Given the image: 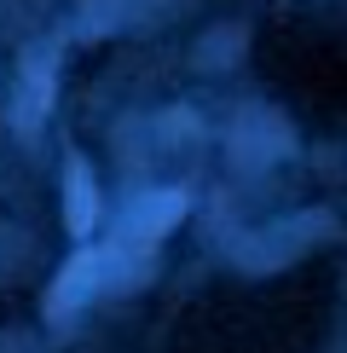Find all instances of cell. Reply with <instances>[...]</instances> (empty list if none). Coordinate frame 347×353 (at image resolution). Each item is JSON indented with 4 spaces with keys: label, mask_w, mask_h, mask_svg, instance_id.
I'll return each instance as SVG.
<instances>
[{
    "label": "cell",
    "mask_w": 347,
    "mask_h": 353,
    "mask_svg": "<svg viewBox=\"0 0 347 353\" xmlns=\"http://www.w3.org/2000/svg\"><path fill=\"white\" fill-rule=\"evenodd\" d=\"M105 261H110V255H76V261H70V272L52 284L47 313H52V319H64L70 307H81V301H87V290H93V284H98V272H105Z\"/></svg>",
    "instance_id": "7a4b0ae2"
},
{
    "label": "cell",
    "mask_w": 347,
    "mask_h": 353,
    "mask_svg": "<svg viewBox=\"0 0 347 353\" xmlns=\"http://www.w3.org/2000/svg\"><path fill=\"white\" fill-rule=\"evenodd\" d=\"M64 220L70 232H93L98 220V191H93V174H87V163H70V185H64Z\"/></svg>",
    "instance_id": "3957f363"
},
{
    "label": "cell",
    "mask_w": 347,
    "mask_h": 353,
    "mask_svg": "<svg viewBox=\"0 0 347 353\" xmlns=\"http://www.w3.org/2000/svg\"><path fill=\"white\" fill-rule=\"evenodd\" d=\"M180 214H185V197L180 191H156V197H145L139 209H134V220H127V238L134 243H151V238H162L168 226H180Z\"/></svg>",
    "instance_id": "6da1fadb"
}]
</instances>
